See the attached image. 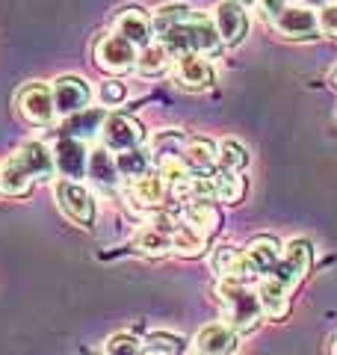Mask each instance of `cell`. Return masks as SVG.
<instances>
[{
    "mask_svg": "<svg viewBox=\"0 0 337 355\" xmlns=\"http://www.w3.org/2000/svg\"><path fill=\"white\" fill-rule=\"evenodd\" d=\"M133 243H137V249L142 254H151V258H163V254L172 252V237L163 234V231H157V228H142L137 237H133Z\"/></svg>",
    "mask_w": 337,
    "mask_h": 355,
    "instance_id": "f1b7e54d",
    "label": "cell"
},
{
    "mask_svg": "<svg viewBox=\"0 0 337 355\" xmlns=\"http://www.w3.org/2000/svg\"><path fill=\"white\" fill-rule=\"evenodd\" d=\"M104 121H107V113L104 110H80V113H74L62 121V137H69V139H92L95 133H101V128H104Z\"/></svg>",
    "mask_w": 337,
    "mask_h": 355,
    "instance_id": "ffe728a7",
    "label": "cell"
},
{
    "mask_svg": "<svg viewBox=\"0 0 337 355\" xmlns=\"http://www.w3.org/2000/svg\"><path fill=\"white\" fill-rule=\"evenodd\" d=\"M281 252H284V249L278 246L275 237H254L249 246H245V252H240L231 279H237L243 284H249L254 279H266V275H273Z\"/></svg>",
    "mask_w": 337,
    "mask_h": 355,
    "instance_id": "3957f363",
    "label": "cell"
},
{
    "mask_svg": "<svg viewBox=\"0 0 337 355\" xmlns=\"http://www.w3.org/2000/svg\"><path fill=\"white\" fill-rule=\"evenodd\" d=\"M53 193H56V205H60V210L74 222V225L89 228L95 222V202L77 181H60L53 187Z\"/></svg>",
    "mask_w": 337,
    "mask_h": 355,
    "instance_id": "8992f818",
    "label": "cell"
},
{
    "mask_svg": "<svg viewBox=\"0 0 337 355\" xmlns=\"http://www.w3.org/2000/svg\"><path fill=\"white\" fill-rule=\"evenodd\" d=\"M205 249H207V240L189 225H178L172 231V252L181 254V258H198V254H205Z\"/></svg>",
    "mask_w": 337,
    "mask_h": 355,
    "instance_id": "484cf974",
    "label": "cell"
},
{
    "mask_svg": "<svg viewBox=\"0 0 337 355\" xmlns=\"http://www.w3.org/2000/svg\"><path fill=\"white\" fill-rule=\"evenodd\" d=\"M184 137L178 130H163V133H157V139H154V157L157 163L166 160V157H184Z\"/></svg>",
    "mask_w": 337,
    "mask_h": 355,
    "instance_id": "4dcf8cb0",
    "label": "cell"
},
{
    "mask_svg": "<svg viewBox=\"0 0 337 355\" xmlns=\"http://www.w3.org/2000/svg\"><path fill=\"white\" fill-rule=\"evenodd\" d=\"M187 166L193 169V175H213V166H216V146L207 139H189L187 151H184Z\"/></svg>",
    "mask_w": 337,
    "mask_h": 355,
    "instance_id": "cb8c5ba5",
    "label": "cell"
},
{
    "mask_svg": "<svg viewBox=\"0 0 337 355\" xmlns=\"http://www.w3.org/2000/svg\"><path fill=\"white\" fill-rule=\"evenodd\" d=\"M15 157L27 166V172L36 178V181H48V178L56 172V163H53V151H48L42 142H24Z\"/></svg>",
    "mask_w": 337,
    "mask_h": 355,
    "instance_id": "44dd1931",
    "label": "cell"
},
{
    "mask_svg": "<svg viewBox=\"0 0 337 355\" xmlns=\"http://www.w3.org/2000/svg\"><path fill=\"white\" fill-rule=\"evenodd\" d=\"M234 3H240V6L245 9V6H252V3H257V0H234Z\"/></svg>",
    "mask_w": 337,
    "mask_h": 355,
    "instance_id": "74e56055",
    "label": "cell"
},
{
    "mask_svg": "<svg viewBox=\"0 0 337 355\" xmlns=\"http://www.w3.org/2000/svg\"><path fill=\"white\" fill-rule=\"evenodd\" d=\"M107 355H142V343L133 335H112L107 340Z\"/></svg>",
    "mask_w": 337,
    "mask_h": 355,
    "instance_id": "836d02e7",
    "label": "cell"
},
{
    "mask_svg": "<svg viewBox=\"0 0 337 355\" xmlns=\"http://www.w3.org/2000/svg\"><path fill=\"white\" fill-rule=\"evenodd\" d=\"M210 178V198L225 205H237L243 202L245 196V178L243 175H234V172H213Z\"/></svg>",
    "mask_w": 337,
    "mask_h": 355,
    "instance_id": "603a6c76",
    "label": "cell"
},
{
    "mask_svg": "<svg viewBox=\"0 0 337 355\" xmlns=\"http://www.w3.org/2000/svg\"><path fill=\"white\" fill-rule=\"evenodd\" d=\"M168 62H172V53H168L160 42L157 44H148V48H142L139 51V57H137V71L142 77H157V74H163L168 69Z\"/></svg>",
    "mask_w": 337,
    "mask_h": 355,
    "instance_id": "d4e9b609",
    "label": "cell"
},
{
    "mask_svg": "<svg viewBox=\"0 0 337 355\" xmlns=\"http://www.w3.org/2000/svg\"><path fill=\"white\" fill-rule=\"evenodd\" d=\"M142 349L145 352H151V355H178L184 349V343L178 340L175 335H166V331H157V335H151L148 340L142 343Z\"/></svg>",
    "mask_w": 337,
    "mask_h": 355,
    "instance_id": "d6a6232c",
    "label": "cell"
},
{
    "mask_svg": "<svg viewBox=\"0 0 337 355\" xmlns=\"http://www.w3.org/2000/svg\"><path fill=\"white\" fill-rule=\"evenodd\" d=\"M237 258H240V252L234 246H216V249H213V254H210L213 272H216L219 279H231L234 266H237Z\"/></svg>",
    "mask_w": 337,
    "mask_h": 355,
    "instance_id": "1f68e13d",
    "label": "cell"
},
{
    "mask_svg": "<svg viewBox=\"0 0 337 355\" xmlns=\"http://www.w3.org/2000/svg\"><path fill=\"white\" fill-rule=\"evenodd\" d=\"M128 98V89L121 86L119 80H107V83H101V89H98V101L104 104V107H116V104H121Z\"/></svg>",
    "mask_w": 337,
    "mask_h": 355,
    "instance_id": "e575fe53",
    "label": "cell"
},
{
    "mask_svg": "<svg viewBox=\"0 0 337 355\" xmlns=\"http://www.w3.org/2000/svg\"><path fill=\"white\" fill-rule=\"evenodd\" d=\"M320 30L329 33L331 39H337V3L334 6H325L320 12Z\"/></svg>",
    "mask_w": 337,
    "mask_h": 355,
    "instance_id": "d590c367",
    "label": "cell"
},
{
    "mask_svg": "<svg viewBox=\"0 0 337 355\" xmlns=\"http://www.w3.org/2000/svg\"><path fill=\"white\" fill-rule=\"evenodd\" d=\"M213 24H216L222 44H237L245 36V30H249V15H245V9L240 3L222 0L216 6V12H213Z\"/></svg>",
    "mask_w": 337,
    "mask_h": 355,
    "instance_id": "7c38bea8",
    "label": "cell"
},
{
    "mask_svg": "<svg viewBox=\"0 0 337 355\" xmlns=\"http://www.w3.org/2000/svg\"><path fill=\"white\" fill-rule=\"evenodd\" d=\"M92 57H95V65L101 71L107 74H128L130 69H137V48L128 42L116 36V33H107V36H98L95 39V48H92Z\"/></svg>",
    "mask_w": 337,
    "mask_h": 355,
    "instance_id": "277c9868",
    "label": "cell"
},
{
    "mask_svg": "<svg viewBox=\"0 0 337 355\" xmlns=\"http://www.w3.org/2000/svg\"><path fill=\"white\" fill-rule=\"evenodd\" d=\"M240 347L237 331L228 323H210L196 335V349L198 355H234Z\"/></svg>",
    "mask_w": 337,
    "mask_h": 355,
    "instance_id": "5bb4252c",
    "label": "cell"
},
{
    "mask_svg": "<svg viewBox=\"0 0 337 355\" xmlns=\"http://www.w3.org/2000/svg\"><path fill=\"white\" fill-rule=\"evenodd\" d=\"M334 83H337V71H334Z\"/></svg>",
    "mask_w": 337,
    "mask_h": 355,
    "instance_id": "60d3db41",
    "label": "cell"
},
{
    "mask_svg": "<svg viewBox=\"0 0 337 355\" xmlns=\"http://www.w3.org/2000/svg\"><path fill=\"white\" fill-rule=\"evenodd\" d=\"M53 163H56V172L62 178H83L89 169V151H86V142L80 139H69V137H60V142L53 146Z\"/></svg>",
    "mask_w": 337,
    "mask_h": 355,
    "instance_id": "8fae6325",
    "label": "cell"
},
{
    "mask_svg": "<svg viewBox=\"0 0 337 355\" xmlns=\"http://www.w3.org/2000/svg\"><path fill=\"white\" fill-rule=\"evenodd\" d=\"M193 12L189 6H181V3H172V6H163V9H157V15L151 18V27H154V33H157V39L163 36V33H168L172 27H178L181 21Z\"/></svg>",
    "mask_w": 337,
    "mask_h": 355,
    "instance_id": "f546056e",
    "label": "cell"
},
{
    "mask_svg": "<svg viewBox=\"0 0 337 355\" xmlns=\"http://www.w3.org/2000/svg\"><path fill=\"white\" fill-rule=\"evenodd\" d=\"M18 110H21V116H24L30 125H51L53 116H56L51 86H44V83H27L18 92Z\"/></svg>",
    "mask_w": 337,
    "mask_h": 355,
    "instance_id": "ba28073f",
    "label": "cell"
},
{
    "mask_svg": "<svg viewBox=\"0 0 337 355\" xmlns=\"http://www.w3.org/2000/svg\"><path fill=\"white\" fill-rule=\"evenodd\" d=\"M0 181H3V193H6V196L24 198V196H30L33 184H36V178H33V175L27 172V166L12 154V157H9L3 166H0Z\"/></svg>",
    "mask_w": 337,
    "mask_h": 355,
    "instance_id": "7402d4cb",
    "label": "cell"
},
{
    "mask_svg": "<svg viewBox=\"0 0 337 355\" xmlns=\"http://www.w3.org/2000/svg\"><path fill=\"white\" fill-rule=\"evenodd\" d=\"M184 222L193 231H198L205 240H210L213 234H219V228H222V210L213 205V202H193V205H187L184 210Z\"/></svg>",
    "mask_w": 337,
    "mask_h": 355,
    "instance_id": "ac0fdd59",
    "label": "cell"
},
{
    "mask_svg": "<svg viewBox=\"0 0 337 355\" xmlns=\"http://www.w3.org/2000/svg\"><path fill=\"white\" fill-rule=\"evenodd\" d=\"M160 44L172 53V57H184V53H198V57H213L222 51V39L216 33L213 18L201 12H189L181 24L172 27L160 36Z\"/></svg>",
    "mask_w": 337,
    "mask_h": 355,
    "instance_id": "6da1fadb",
    "label": "cell"
},
{
    "mask_svg": "<svg viewBox=\"0 0 337 355\" xmlns=\"http://www.w3.org/2000/svg\"><path fill=\"white\" fill-rule=\"evenodd\" d=\"M273 27L284 39H317L320 36V15L308 6H287L281 12Z\"/></svg>",
    "mask_w": 337,
    "mask_h": 355,
    "instance_id": "9c48e42d",
    "label": "cell"
},
{
    "mask_svg": "<svg viewBox=\"0 0 337 355\" xmlns=\"http://www.w3.org/2000/svg\"><path fill=\"white\" fill-rule=\"evenodd\" d=\"M308 272H311V246L305 240H293L281 252V258L273 270V279L284 284L287 291H293V287H299L308 279Z\"/></svg>",
    "mask_w": 337,
    "mask_h": 355,
    "instance_id": "5b68a950",
    "label": "cell"
},
{
    "mask_svg": "<svg viewBox=\"0 0 337 355\" xmlns=\"http://www.w3.org/2000/svg\"><path fill=\"white\" fill-rule=\"evenodd\" d=\"M329 355H337V338L331 340V347H329Z\"/></svg>",
    "mask_w": 337,
    "mask_h": 355,
    "instance_id": "f35d334b",
    "label": "cell"
},
{
    "mask_svg": "<svg viewBox=\"0 0 337 355\" xmlns=\"http://www.w3.org/2000/svg\"><path fill=\"white\" fill-rule=\"evenodd\" d=\"M51 92H53L56 113H62V116L80 113V110L89 107V98H92V89L80 77H60V80H53Z\"/></svg>",
    "mask_w": 337,
    "mask_h": 355,
    "instance_id": "30bf717a",
    "label": "cell"
},
{
    "mask_svg": "<svg viewBox=\"0 0 337 355\" xmlns=\"http://www.w3.org/2000/svg\"><path fill=\"white\" fill-rule=\"evenodd\" d=\"M116 36L121 39H128L133 48H148L151 44V18L142 12L139 6H128V9H121V12L116 15Z\"/></svg>",
    "mask_w": 337,
    "mask_h": 355,
    "instance_id": "4fadbf2b",
    "label": "cell"
},
{
    "mask_svg": "<svg viewBox=\"0 0 337 355\" xmlns=\"http://www.w3.org/2000/svg\"><path fill=\"white\" fill-rule=\"evenodd\" d=\"M101 139H104V148L107 151H133L142 146L145 139V130L137 119L130 116H107L104 128H101Z\"/></svg>",
    "mask_w": 337,
    "mask_h": 355,
    "instance_id": "52a82bcc",
    "label": "cell"
},
{
    "mask_svg": "<svg viewBox=\"0 0 337 355\" xmlns=\"http://www.w3.org/2000/svg\"><path fill=\"white\" fill-rule=\"evenodd\" d=\"M175 80L184 89H207L213 83V69L198 53H184L175 60Z\"/></svg>",
    "mask_w": 337,
    "mask_h": 355,
    "instance_id": "2e32d148",
    "label": "cell"
},
{
    "mask_svg": "<svg viewBox=\"0 0 337 355\" xmlns=\"http://www.w3.org/2000/svg\"><path fill=\"white\" fill-rule=\"evenodd\" d=\"M216 166H219V172L240 175V169L249 166V154H245V148L240 146V142L225 139V142H219V148H216Z\"/></svg>",
    "mask_w": 337,
    "mask_h": 355,
    "instance_id": "4316f807",
    "label": "cell"
},
{
    "mask_svg": "<svg viewBox=\"0 0 337 355\" xmlns=\"http://www.w3.org/2000/svg\"><path fill=\"white\" fill-rule=\"evenodd\" d=\"M142 355H151V352H145V349H142Z\"/></svg>",
    "mask_w": 337,
    "mask_h": 355,
    "instance_id": "ab89813d",
    "label": "cell"
},
{
    "mask_svg": "<svg viewBox=\"0 0 337 355\" xmlns=\"http://www.w3.org/2000/svg\"><path fill=\"white\" fill-rule=\"evenodd\" d=\"M257 299H261V308H263L266 317L284 320L290 314V291L281 282H275L273 275L261 279V287H257Z\"/></svg>",
    "mask_w": 337,
    "mask_h": 355,
    "instance_id": "d6986e66",
    "label": "cell"
},
{
    "mask_svg": "<svg viewBox=\"0 0 337 355\" xmlns=\"http://www.w3.org/2000/svg\"><path fill=\"white\" fill-rule=\"evenodd\" d=\"M216 296H219V302L225 308L228 326L237 331V335H245V331L257 329V323H261V317H263L257 291H252L249 284H243L237 279H219Z\"/></svg>",
    "mask_w": 337,
    "mask_h": 355,
    "instance_id": "7a4b0ae2",
    "label": "cell"
},
{
    "mask_svg": "<svg viewBox=\"0 0 337 355\" xmlns=\"http://www.w3.org/2000/svg\"><path fill=\"white\" fill-rule=\"evenodd\" d=\"M257 6H261V12H263L269 21H275V18L287 9V0H257Z\"/></svg>",
    "mask_w": 337,
    "mask_h": 355,
    "instance_id": "8d00e7d4",
    "label": "cell"
},
{
    "mask_svg": "<svg viewBox=\"0 0 337 355\" xmlns=\"http://www.w3.org/2000/svg\"><path fill=\"white\" fill-rule=\"evenodd\" d=\"M116 163H119V172H121L125 181H139V178H145V175H148V169H151V157L142 148L121 151L116 157Z\"/></svg>",
    "mask_w": 337,
    "mask_h": 355,
    "instance_id": "83f0119b",
    "label": "cell"
},
{
    "mask_svg": "<svg viewBox=\"0 0 337 355\" xmlns=\"http://www.w3.org/2000/svg\"><path fill=\"white\" fill-rule=\"evenodd\" d=\"M128 198L133 207L157 214V210H163V205H166V181L160 175H145L139 181H130Z\"/></svg>",
    "mask_w": 337,
    "mask_h": 355,
    "instance_id": "9a60e30c",
    "label": "cell"
},
{
    "mask_svg": "<svg viewBox=\"0 0 337 355\" xmlns=\"http://www.w3.org/2000/svg\"><path fill=\"white\" fill-rule=\"evenodd\" d=\"M89 181H92L95 187H101V190H116V187L121 184V172H119V163L116 157L107 151V148H95L89 151Z\"/></svg>",
    "mask_w": 337,
    "mask_h": 355,
    "instance_id": "e0dca14e",
    "label": "cell"
},
{
    "mask_svg": "<svg viewBox=\"0 0 337 355\" xmlns=\"http://www.w3.org/2000/svg\"><path fill=\"white\" fill-rule=\"evenodd\" d=\"M0 190H3V181H0Z\"/></svg>",
    "mask_w": 337,
    "mask_h": 355,
    "instance_id": "b9f144b4",
    "label": "cell"
}]
</instances>
